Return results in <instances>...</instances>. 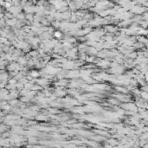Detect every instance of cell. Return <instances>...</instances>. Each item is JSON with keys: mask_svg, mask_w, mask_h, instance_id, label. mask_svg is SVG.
<instances>
[{"mask_svg": "<svg viewBox=\"0 0 148 148\" xmlns=\"http://www.w3.org/2000/svg\"><path fill=\"white\" fill-rule=\"evenodd\" d=\"M140 97H141L142 99H144V100H146V101H148V92L147 91H143L141 90V93H140Z\"/></svg>", "mask_w": 148, "mask_h": 148, "instance_id": "obj_4", "label": "cell"}, {"mask_svg": "<svg viewBox=\"0 0 148 148\" xmlns=\"http://www.w3.org/2000/svg\"><path fill=\"white\" fill-rule=\"evenodd\" d=\"M30 75L32 76L33 78H37L40 76V71H38L37 69H31L30 71Z\"/></svg>", "mask_w": 148, "mask_h": 148, "instance_id": "obj_1", "label": "cell"}, {"mask_svg": "<svg viewBox=\"0 0 148 148\" xmlns=\"http://www.w3.org/2000/svg\"><path fill=\"white\" fill-rule=\"evenodd\" d=\"M53 37H55V38L61 40L62 38H63V37H63V35H62V32L60 31V30H55V32H54V34H53Z\"/></svg>", "mask_w": 148, "mask_h": 148, "instance_id": "obj_2", "label": "cell"}, {"mask_svg": "<svg viewBox=\"0 0 148 148\" xmlns=\"http://www.w3.org/2000/svg\"><path fill=\"white\" fill-rule=\"evenodd\" d=\"M29 142H30V143H36L37 142V139H35V138H30L29 139Z\"/></svg>", "mask_w": 148, "mask_h": 148, "instance_id": "obj_5", "label": "cell"}, {"mask_svg": "<svg viewBox=\"0 0 148 148\" xmlns=\"http://www.w3.org/2000/svg\"><path fill=\"white\" fill-rule=\"evenodd\" d=\"M133 46L136 49V50H139V49H143L145 48V44L144 43H140V42H136V43H133Z\"/></svg>", "mask_w": 148, "mask_h": 148, "instance_id": "obj_3", "label": "cell"}]
</instances>
